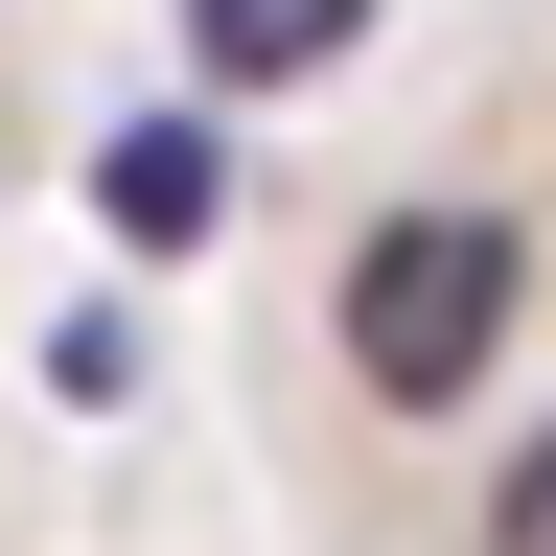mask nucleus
I'll return each mask as SVG.
<instances>
[{"label":"nucleus","mask_w":556,"mask_h":556,"mask_svg":"<svg viewBox=\"0 0 556 556\" xmlns=\"http://www.w3.org/2000/svg\"><path fill=\"white\" fill-rule=\"evenodd\" d=\"M510 302H533L510 208H371V232H348V394L464 417L486 371H510Z\"/></svg>","instance_id":"obj_1"},{"label":"nucleus","mask_w":556,"mask_h":556,"mask_svg":"<svg viewBox=\"0 0 556 556\" xmlns=\"http://www.w3.org/2000/svg\"><path fill=\"white\" fill-rule=\"evenodd\" d=\"M93 208H116V255H186L208 208H232V139H208V116H116L93 139Z\"/></svg>","instance_id":"obj_2"},{"label":"nucleus","mask_w":556,"mask_h":556,"mask_svg":"<svg viewBox=\"0 0 556 556\" xmlns=\"http://www.w3.org/2000/svg\"><path fill=\"white\" fill-rule=\"evenodd\" d=\"M371 47V0H186V70L208 93H302V70Z\"/></svg>","instance_id":"obj_3"},{"label":"nucleus","mask_w":556,"mask_h":556,"mask_svg":"<svg viewBox=\"0 0 556 556\" xmlns=\"http://www.w3.org/2000/svg\"><path fill=\"white\" fill-rule=\"evenodd\" d=\"M47 394H70V417H116V394H139V325H116V302H70V325H47Z\"/></svg>","instance_id":"obj_4"},{"label":"nucleus","mask_w":556,"mask_h":556,"mask_svg":"<svg viewBox=\"0 0 556 556\" xmlns=\"http://www.w3.org/2000/svg\"><path fill=\"white\" fill-rule=\"evenodd\" d=\"M486 556H556V417L510 441V486H486Z\"/></svg>","instance_id":"obj_5"}]
</instances>
